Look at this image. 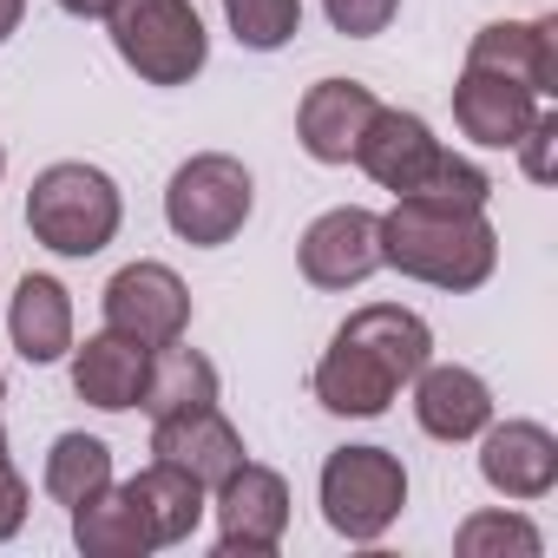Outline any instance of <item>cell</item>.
I'll return each instance as SVG.
<instances>
[{
    "label": "cell",
    "mask_w": 558,
    "mask_h": 558,
    "mask_svg": "<svg viewBox=\"0 0 558 558\" xmlns=\"http://www.w3.org/2000/svg\"><path fill=\"white\" fill-rule=\"evenodd\" d=\"M60 14H73V21H99L106 14V0H53Z\"/></svg>",
    "instance_id": "29"
},
{
    "label": "cell",
    "mask_w": 558,
    "mask_h": 558,
    "mask_svg": "<svg viewBox=\"0 0 558 558\" xmlns=\"http://www.w3.org/2000/svg\"><path fill=\"white\" fill-rule=\"evenodd\" d=\"M323 14H329V27H336L342 40H375V34L395 27L401 0H323Z\"/></svg>",
    "instance_id": "25"
},
{
    "label": "cell",
    "mask_w": 558,
    "mask_h": 558,
    "mask_svg": "<svg viewBox=\"0 0 558 558\" xmlns=\"http://www.w3.org/2000/svg\"><path fill=\"white\" fill-rule=\"evenodd\" d=\"M440 158H447V145L434 138V125L421 112H401V106H375V119H368V132L355 145V165L381 191H395V197L427 191L434 171H440Z\"/></svg>",
    "instance_id": "10"
},
{
    "label": "cell",
    "mask_w": 558,
    "mask_h": 558,
    "mask_svg": "<svg viewBox=\"0 0 558 558\" xmlns=\"http://www.w3.org/2000/svg\"><path fill=\"white\" fill-rule=\"evenodd\" d=\"M408 388H414V421H421V434L440 440V447L480 440L486 421H493V388H486V375H473V368H460V362H427Z\"/></svg>",
    "instance_id": "14"
},
{
    "label": "cell",
    "mask_w": 558,
    "mask_h": 558,
    "mask_svg": "<svg viewBox=\"0 0 558 558\" xmlns=\"http://www.w3.org/2000/svg\"><path fill=\"white\" fill-rule=\"evenodd\" d=\"M375 86L362 80H316L296 106V145L316 158V165H355V145L375 119Z\"/></svg>",
    "instance_id": "13"
},
{
    "label": "cell",
    "mask_w": 558,
    "mask_h": 558,
    "mask_svg": "<svg viewBox=\"0 0 558 558\" xmlns=\"http://www.w3.org/2000/svg\"><path fill=\"white\" fill-rule=\"evenodd\" d=\"M480 480L499 499H545L558 486V434L545 421H486L480 434Z\"/></svg>",
    "instance_id": "11"
},
{
    "label": "cell",
    "mask_w": 558,
    "mask_h": 558,
    "mask_svg": "<svg viewBox=\"0 0 558 558\" xmlns=\"http://www.w3.org/2000/svg\"><path fill=\"white\" fill-rule=\"evenodd\" d=\"M0 401H8V375H0ZM0 460H8V408H0Z\"/></svg>",
    "instance_id": "30"
},
{
    "label": "cell",
    "mask_w": 558,
    "mask_h": 558,
    "mask_svg": "<svg viewBox=\"0 0 558 558\" xmlns=\"http://www.w3.org/2000/svg\"><path fill=\"white\" fill-rule=\"evenodd\" d=\"M316 499H323V519H329L336 538L375 545V538L395 532V519L408 506V466L388 447H336L323 460Z\"/></svg>",
    "instance_id": "5"
},
{
    "label": "cell",
    "mask_w": 558,
    "mask_h": 558,
    "mask_svg": "<svg viewBox=\"0 0 558 558\" xmlns=\"http://www.w3.org/2000/svg\"><path fill=\"white\" fill-rule=\"evenodd\" d=\"M296 263H303V283H310V290H362L368 276L381 269V217L362 210V204L323 210V217L303 230Z\"/></svg>",
    "instance_id": "9"
},
{
    "label": "cell",
    "mask_w": 558,
    "mask_h": 558,
    "mask_svg": "<svg viewBox=\"0 0 558 558\" xmlns=\"http://www.w3.org/2000/svg\"><path fill=\"white\" fill-rule=\"evenodd\" d=\"M466 66H473V73L519 80V86H532L538 99H551V93H558V21H551V14H538V21H493V27L473 34Z\"/></svg>",
    "instance_id": "15"
},
{
    "label": "cell",
    "mask_w": 558,
    "mask_h": 558,
    "mask_svg": "<svg viewBox=\"0 0 558 558\" xmlns=\"http://www.w3.org/2000/svg\"><path fill=\"white\" fill-rule=\"evenodd\" d=\"M8 336L21 349V362L47 368V362H66L73 349V296L60 276H21V290L8 303Z\"/></svg>",
    "instance_id": "18"
},
{
    "label": "cell",
    "mask_w": 558,
    "mask_h": 558,
    "mask_svg": "<svg viewBox=\"0 0 558 558\" xmlns=\"http://www.w3.org/2000/svg\"><path fill=\"white\" fill-rule=\"evenodd\" d=\"M151 460L191 473V480L210 493V486H223L250 453H243V434H236V427L223 421V408L210 401V408H184V414L151 421Z\"/></svg>",
    "instance_id": "12"
},
{
    "label": "cell",
    "mask_w": 558,
    "mask_h": 558,
    "mask_svg": "<svg viewBox=\"0 0 558 558\" xmlns=\"http://www.w3.org/2000/svg\"><path fill=\"white\" fill-rule=\"evenodd\" d=\"M125 499L138 506V519H145V532H151L158 551H165V545H184V538L204 525V512H210V493H204L191 473L165 466V460L138 466V473L125 480Z\"/></svg>",
    "instance_id": "19"
},
{
    "label": "cell",
    "mask_w": 558,
    "mask_h": 558,
    "mask_svg": "<svg viewBox=\"0 0 558 558\" xmlns=\"http://www.w3.org/2000/svg\"><path fill=\"white\" fill-rule=\"evenodd\" d=\"M66 362H73V395H80L86 408H99V414H125V408H138V388H145V362H151V349H138V342L99 329V336L73 342Z\"/></svg>",
    "instance_id": "17"
},
{
    "label": "cell",
    "mask_w": 558,
    "mask_h": 558,
    "mask_svg": "<svg viewBox=\"0 0 558 558\" xmlns=\"http://www.w3.org/2000/svg\"><path fill=\"white\" fill-rule=\"evenodd\" d=\"M210 401H217V368H210L197 349H184V342L151 349V362H145V388H138V408H145L151 421L184 414V408H210Z\"/></svg>",
    "instance_id": "20"
},
{
    "label": "cell",
    "mask_w": 558,
    "mask_h": 558,
    "mask_svg": "<svg viewBox=\"0 0 558 558\" xmlns=\"http://www.w3.org/2000/svg\"><path fill=\"white\" fill-rule=\"evenodd\" d=\"M381 269H401L427 290L466 296L499 269V230L473 204L395 197V210L381 217Z\"/></svg>",
    "instance_id": "2"
},
{
    "label": "cell",
    "mask_w": 558,
    "mask_h": 558,
    "mask_svg": "<svg viewBox=\"0 0 558 558\" xmlns=\"http://www.w3.org/2000/svg\"><path fill=\"white\" fill-rule=\"evenodd\" d=\"M40 486L73 512V506H86V499H99L106 486H112V447L99 440V434H60L53 447H47V473H40Z\"/></svg>",
    "instance_id": "22"
},
{
    "label": "cell",
    "mask_w": 558,
    "mask_h": 558,
    "mask_svg": "<svg viewBox=\"0 0 558 558\" xmlns=\"http://www.w3.org/2000/svg\"><path fill=\"white\" fill-rule=\"evenodd\" d=\"M99 21L145 86H191L210 66V34L191 0H106Z\"/></svg>",
    "instance_id": "4"
},
{
    "label": "cell",
    "mask_w": 558,
    "mask_h": 558,
    "mask_svg": "<svg viewBox=\"0 0 558 558\" xmlns=\"http://www.w3.org/2000/svg\"><path fill=\"white\" fill-rule=\"evenodd\" d=\"M223 21L236 47L250 53H283L303 34V0H223Z\"/></svg>",
    "instance_id": "24"
},
{
    "label": "cell",
    "mask_w": 558,
    "mask_h": 558,
    "mask_svg": "<svg viewBox=\"0 0 558 558\" xmlns=\"http://www.w3.org/2000/svg\"><path fill=\"white\" fill-rule=\"evenodd\" d=\"M453 551H460V558H538V551H545V532H538L525 512L493 506V512H466V519H460Z\"/></svg>",
    "instance_id": "23"
},
{
    "label": "cell",
    "mask_w": 558,
    "mask_h": 558,
    "mask_svg": "<svg viewBox=\"0 0 558 558\" xmlns=\"http://www.w3.org/2000/svg\"><path fill=\"white\" fill-rule=\"evenodd\" d=\"M434 362V329L427 316L401 310V303H362L323 349L310 388L329 414L342 421H381L401 388Z\"/></svg>",
    "instance_id": "1"
},
{
    "label": "cell",
    "mask_w": 558,
    "mask_h": 558,
    "mask_svg": "<svg viewBox=\"0 0 558 558\" xmlns=\"http://www.w3.org/2000/svg\"><path fill=\"white\" fill-rule=\"evenodd\" d=\"M250 210H256V178L230 151H197L165 184V223H171V236H184L197 250H223L250 223Z\"/></svg>",
    "instance_id": "6"
},
{
    "label": "cell",
    "mask_w": 558,
    "mask_h": 558,
    "mask_svg": "<svg viewBox=\"0 0 558 558\" xmlns=\"http://www.w3.org/2000/svg\"><path fill=\"white\" fill-rule=\"evenodd\" d=\"M99 310H106V329L125 336V342H138V349H171L191 329V290H184V276L171 263H151V256L112 269V283L99 290Z\"/></svg>",
    "instance_id": "7"
},
{
    "label": "cell",
    "mask_w": 558,
    "mask_h": 558,
    "mask_svg": "<svg viewBox=\"0 0 558 558\" xmlns=\"http://www.w3.org/2000/svg\"><path fill=\"white\" fill-rule=\"evenodd\" d=\"M538 106H551V99H538L532 86L499 80V73L460 66V80H453V125H460L473 145H486V151H512L519 132L538 119Z\"/></svg>",
    "instance_id": "16"
},
{
    "label": "cell",
    "mask_w": 558,
    "mask_h": 558,
    "mask_svg": "<svg viewBox=\"0 0 558 558\" xmlns=\"http://www.w3.org/2000/svg\"><path fill=\"white\" fill-rule=\"evenodd\" d=\"M73 545L86 558H145V551H158L145 519H138V506L125 499V486H106L99 499L73 506Z\"/></svg>",
    "instance_id": "21"
},
{
    "label": "cell",
    "mask_w": 558,
    "mask_h": 558,
    "mask_svg": "<svg viewBox=\"0 0 558 558\" xmlns=\"http://www.w3.org/2000/svg\"><path fill=\"white\" fill-rule=\"evenodd\" d=\"M0 178H8V145H0Z\"/></svg>",
    "instance_id": "31"
},
{
    "label": "cell",
    "mask_w": 558,
    "mask_h": 558,
    "mask_svg": "<svg viewBox=\"0 0 558 558\" xmlns=\"http://www.w3.org/2000/svg\"><path fill=\"white\" fill-rule=\"evenodd\" d=\"M27 525V480L14 473V460H0V545Z\"/></svg>",
    "instance_id": "27"
},
{
    "label": "cell",
    "mask_w": 558,
    "mask_h": 558,
    "mask_svg": "<svg viewBox=\"0 0 558 558\" xmlns=\"http://www.w3.org/2000/svg\"><path fill=\"white\" fill-rule=\"evenodd\" d=\"M125 223V197L99 165L60 158L27 184V230L53 256H99Z\"/></svg>",
    "instance_id": "3"
},
{
    "label": "cell",
    "mask_w": 558,
    "mask_h": 558,
    "mask_svg": "<svg viewBox=\"0 0 558 558\" xmlns=\"http://www.w3.org/2000/svg\"><path fill=\"white\" fill-rule=\"evenodd\" d=\"M217 512V551L223 558H269L290 532V480L276 466L243 460L223 486H210Z\"/></svg>",
    "instance_id": "8"
},
{
    "label": "cell",
    "mask_w": 558,
    "mask_h": 558,
    "mask_svg": "<svg viewBox=\"0 0 558 558\" xmlns=\"http://www.w3.org/2000/svg\"><path fill=\"white\" fill-rule=\"evenodd\" d=\"M519 171L532 178V184H551V171H558V112L551 106H538V119L519 132Z\"/></svg>",
    "instance_id": "26"
},
{
    "label": "cell",
    "mask_w": 558,
    "mask_h": 558,
    "mask_svg": "<svg viewBox=\"0 0 558 558\" xmlns=\"http://www.w3.org/2000/svg\"><path fill=\"white\" fill-rule=\"evenodd\" d=\"M21 14H27V0H0V47L21 34Z\"/></svg>",
    "instance_id": "28"
}]
</instances>
